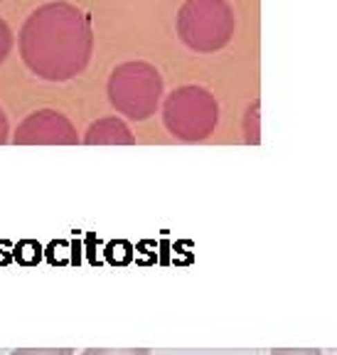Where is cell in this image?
<instances>
[{"mask_svg":"<svg viewBox=\"0 0 337 355\" xmlns=\"http://www.w3.org/2000/svg\"><path fill=\"white\" fill-rule=\"evenodd\" d=\"M111 106L133 121H145L163 99V77L148 62H123L109 77Z\"/></svg>","mask_w":337,"mask_h":355,"instance_id":"cell-2","label":"cell"},{"mask_svg":"<svg viewBox=\"0 0 337 355\" xmlns=\"http://www.w3.org/2000/svg\"><path fill=\"white\" fill-rule=\"evenodd\" d=\"M82 355H150L148 348H86Z\"/></svg>","mask_w":337,"mask_h":355,"instance_id":"cell-7","label":"cell"},{"mask_svg":"<svg viewBox=\"0 0 337 355\" xmlns=\"http://www.w3.org/2000/svg\"><path fill=\"white\" fill-rule=\"evenodd\" d=\"M94 50L91 22L69 3L42 6L20 30V55L33 74L66 82L86 69Z\"/></svg>","mask_w":337,"mask_h":355,"instance_id":"cell-1","label":"cell"},{"mask_svg":"<svg viewBox=\"0 0 337 355\" xmlns=\"http://www.w3.org/2000/svg\"><path fill=\"white\" fill-rule=\"evenodd\" d=\"M271 355H322L318 348H273Z\"/></svg>","mask_w":337,"mask_h":355,"instance_id":"cell-11","label":"cell"},{"mask_svg":"<svg viewBox=\"0 0 337 355\" xmlns=\"http://www.w3.org/2000/svg\"><path fill=\"white\" fill-rule=\"evenodd\" d=\"M82 141L86 146H131L136 139H133L131 128L121 119L106 116L99 119L96 123H91Z\"/></svg>","mask_w":337,"mask_h":355,"instance_id":"cell-6","label":"cell"},{"mask_svg":"<svg viewBox=\"0 0 337 355\" xmlns=\"http://www.w3.org/2000/svg\"><path fill=\"white\" fill-rule=\"evenodd\" d=\"M6 141H8V119L3 114V109H0V144H6Z\"/></svg>","mask_w":337,"mask_h":355,"instance_id":"cell-12","label":"cell"},{"mask_svg":"<svg viewBox=\"0 0 337 355\" xmlns=\"http://www.w3.org/2000/svg\"><path fill=\"white\" fill-rule=\"evenodd\" d=\"M177 35L194 52H219L234 35L232 6L227 0H188L177 12Z\"/></svg>","mask_w":337,"mask_h":355,"instance_id":"cell-3","label":"cell"},{"mask_svg":"<svg viewBox=\"0 0 337 355\" xmlns=\"http://www.w3.org/2000/svg\"><path fill=\"white\" fill-rule=\"evenodd\" d=\"M163 121L165 128L180 141L197 144L212 136L219 121V106L217 99L205 87L188 84L177 87L163 106Z\"/></svg>","mask_w":337,"mask_h":355,"instance_id":"cell-4","label":"cell"},{"mask_svg":"<svg viewBox=\"0 0 337 355\" xmlns=\"http://www.w3.org/2000/svg\"><path fill=\"white\" fill-rule=\"evenodd\" d=\"M10 355H74L72 348H17Z\"/></svg>","mask_w":337,"mask_h":355,"instance_id":"cell-9","label":"cell"},{"mask_svg":"<svg viewBox=\"0 0 337 355\" xmlns=\"http://www.w3.org/2000/svg\"><path fill=\"white\" fill-rule=\"evenodd\" d=\"M77 128L69 123V119L60 111L39 109L30 114L25 121L17 126L15 146H77L79 144Z\"/></svg>","mask_w":337,"mask_h":355,"instance_id":"cell-5","label":"cell"},{"mask_svg":"<svg viewBox=\"0 0 337 355\" xmlns=\"http://www.w3.org/2000/svg\"><path fill=\"white\" fill-rule=\"evenodd\" d=\"M12 50V33L6 25V20H0V64L6 62V57L10 55Z\"/></svg>","mask_w":337,"mask_h":355,"instance_id":"cell-10","label":"cell"},{"mask_svg":"<svg viewBox=\"0 0 337 355\" xmlns=\"http://www.w3.org/2000/svg\"><path fill=\"white\" fill-rule=\"evenodd\" d=\"M244 123H246V128H249V144H259V101L251 104Z\"/></svg>","mask_w":337,"mask_h":355,"instance_id":"cell-8","label":"cell"}]
</instances>
